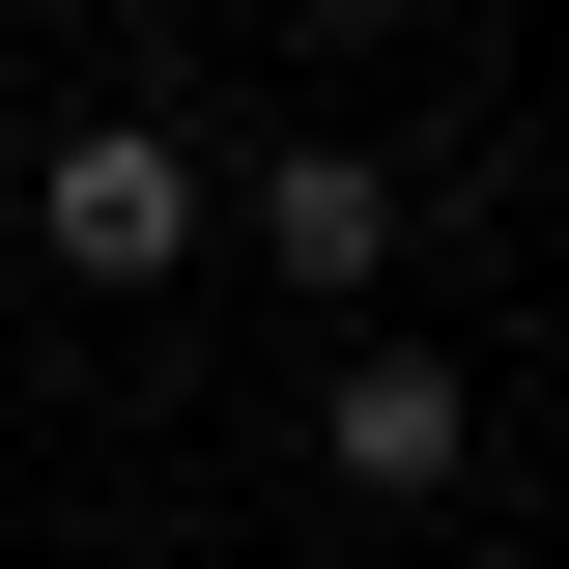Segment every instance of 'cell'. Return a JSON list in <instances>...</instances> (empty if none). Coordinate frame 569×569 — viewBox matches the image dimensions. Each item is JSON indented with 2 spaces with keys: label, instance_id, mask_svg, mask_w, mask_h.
I'll return each mask as SVG.
<instances>
[{
  "label": "cell",
  "instance_id": "1",
  "mask_svg": "<svg viewBox=\"0 0 569 569\" xmlns=\"http://www.w3.org/2000/svg\"><path fill=\"white\" fill-rule=\"evenodd\" d=\"M29 257L142 313V284H200V257H228V171H200L171 114H58V142H29Z\"/></svg>",
  "mask_w": 569,
  "mask_h": 569
},
{
  "label": "cell",
  "instance_id": "2",
  "mask_svg": "<svg viewBox=\"0 0 569 569\" xmlns=\"http://www.w3.org/2000/svg\"><path fill=\"white\" fill-rule=\"evenodd\" d=\"M228 257H257L284 313H342V342H399V171H370L342 114H284L257 171H228Z\"/></svg>",
  "mask_w": 569,
  "mask_h": 569
},
{
  "label": "cell",
  "instance_id": "3",
  "mask_svg": "<svg viewBox=\"0 0 569 569\" xmlns=\"http://www.w3.org/2000/svg\"><path fill=\"white\" fill-rule=\"evenodd\" d=\"M313 485H342V512H456V485H485V370H456V342H342V370H313Z\"/></svg>",
  "mask_w": 569,
  "mask_h": 569
}]
</instances>
